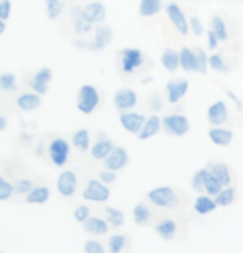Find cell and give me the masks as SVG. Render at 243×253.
<instances>
[{"instance_id": "6da1fadb", "label": "cell", "mask_w": 243, "mask_h": 253, "mask_svg": "<svg viewBox=\"0 0 243 253\" xmlns=\"http://www.w3.org/2000/svg\"><path fill=\"white\" fill-rule=\"evenodd\" d=\"M101 96L93 84H81L76 93V108L83 114H91L99 106Z\"/></svg>"}, {"instance_id": "7a4b0ae2", "label": "cell", "mask_w": 243, "mask_h": 253, "mask_svg": "<svg viewBox=\"0 0 243 253\" xmlns=\"http://www.w3.org/2000/svg\"><path fill=\"white\" fill-rule=\"evenodd\" d=\"M162 127H164V131L170 136L182 137L190 131V121L184 114L172 113V114L164 116V119H162Z\"/></svg>"}, {"instance_id": "3957f363", "label": "cell", "mask_w": 243, "mask_h": 253, "mask_svg": "<svg viewBox=\"0 0 243 253\" xmlns=\"http://www.w3.org/2000/svg\"><path fill=\"white\" fill-rule=\"evenodd\" d=\"M119 56H121V70L126 75H131L136 70H139L146 60L144 53L137 48H122L119 51Z\"/></svg>"}, {"instance_id": "277c9868", "label": "cell", "mask_w": 243, "mask_h": 253, "mask_svg": "<svg viewBox=\"0 0 243 253\" xmlns=\"http://www.w3.org/2000/svg\"><path fill=\"white\" fill-rule=\"evenodd\" d=\"M147 199L151 200L152 204L156 205V207H172L175 205V190L170 187V185H161V187H156L147 192Z\"/></svg>"}, {"instance_id": "5b68a950", "label": "cell", "mask_w": 243, "mask_h": 253, "mask_svg": "<svg viewBox=\"0 0 243 253\" xmlns=\"http://www.w3.org/2000/svg\"><path fill=\"white\" fill-rule=\"evenodd\" d=\"M165 12H167V17H169L170 23H172V27L175 28V32L182 37L189 35V30H190L189 20H187V17L184 15L182 8H180L175 2H170V3H167V7H165Z\"/></svg>"}, {"instance_id": "8992f818", "label": "cell", "mask_w": 243, "mask_h": 253, "mask_svg": "<svg viewBox=\"0 0 243 253\" xmlns=\"http://www.w3.org/2000/svg\"><path fill=\"white\" fill-rule=\"evenodd\" d=\"M51 80H53V71H51V68H48V66H43V68L37 70L35 75L32 76L30 88L37 94H40V96H45V94L48 93V86H50Z\"/></svg>"}, {"instance_id": "52a82bcc", "label": "cell", "mask_w": 243, "mask_h": 253, "mask_svg": "<svg viewBox=\"0 0 243 253\" xmlns=\"http://www.w3.org/2000/svg\"><path fill=\"white\" fill-rule=\"evenodd\" d=\"M111 195V190H109L104 182H99L96 179H91L86 184V189L83 190V199L89 200V202H106Z\"/></svg>"}, {"instance_id": "ba28073f", "label": "cell", "mask_w": 243, "mask_h": 253, "mask_svg": "<svg viewBox=\"0 0 243 253\" xmlns=\"http://www.w3.org/2000/svg\"><path fill=\"white\" fill-rule=\"evenodd\" d=\"M114 38V33H113V28L108 27V25H96L94 27V32H93V40L89 43L88 48L91 51H101L104 50L106 46L111 43Z\"/></svg>"}, {"instance_id": "9c48e42d", "label": "cell", "mask_w": 243, "mask_h": 253, "mask_svg": "<svg viewBox=\"0 0 243 253\" xmlns=\"http://www.w3.org/2000/svg\"><path fill=\"white\" fill-rule=\"evenodd\" d=\"M50 159L53 161L55 166H65L66 161H68L70 157V144L66 139H61V137H56V139L51 141L50 144Z\"/></svg>"}, {"instance_id": "30bf717a", "label": "cell", "mask_w": 243, "mask_h": 253, "mask_svg": "<svg viewBox=\"0 0 243 253\" xmlns=\"http://www.w3.org/2000/svg\"><path fill=\"white\" fill-rule=\"evenodd\" d=\"M70 18H71V23H73V30L76 35H89L91 32H94V25L86 18L81 7L71 8Z\"/></svg>"}, {"instance_id": "8fae6325", "label": "cell", "mask_w": 243, "mask_h": 253, "mask_svg": "<svg viewBox=\"0 0 243 253\" xmlns=\"http://www.w3.org/2000/svg\"><path fill=\"white\" fill-rule=\"evenodd\" d=\"M146 119L147 118L144 114H139V113L122 111L119 114V123H121V126L124 127L127 132H131V134H139L146 124Z\"/></svg>"}, {"instance_id": "7c38bea8", "label": "cell", "mask_w": 243, "mask_h": 253, "mask_svg": "<svg viewBox=\"0 0 243 253\" xmlns=\"http://www.w3.org/2000/svg\"><path fill=\"white\" fill-rule=\"evenodd\" d=\"M129 164V156H127V151L124 147H119V146H114L113 151L109 152L108 157L104 159V166L106 169H111V170H121Z\"/></svg>"}, {"instance_id": "4fadbf2b", "label": "cell", "mask_w": 243, "mask_h": 253, "mask_svg": "<svg viewBox=\"0 0 243 253\" xmlns=\"http://www.w3.org/2000/svg\"><path fill=\"white\" fill-rule=\"evenodd\" d=\"M56 187H58V192L61 197H73L76 192V187H78L76 174L73 170H63V172L58 175Z\"/></svg>"}, {"instance_id": "5bb4252c", "label": "cell", "mask_w": 243, "mask_h": 253, "mask_svg": "<svg viewBox=\"0 0 243 253\" xmlns=\"http://www.w3.org/2000/svg\"><path fill=\"white\" fill-rule=\"evenodd\" d=\"M137 104V94L131 88H121L114 94V106L118 111H129Z\"/></svg>"}, {"instance_id": "9a60e30c", "label": "cell", "mask_w": 243, "mask_h": 253, "mask_svg": "<svg viewBox=\"0 0 243 253\" xmlns=\"http://www.w3.org/2000/svg\"><path fill=\"white\" fill-rule=\"evenodd\" d=\"M167 89V98L170 103H179L185 94L189 91V81L185 78H177V80H170L165 84Z\"/></svg>"}, {"instance_id": "2e32d148", "label": "cell", "mask_w": 243, "mask_h": 253, "mask_svg": "<svg viewBox=\"0 0 243 253\" xmlns=\"http://www.w3.org/2000/svg\"><path fill=\"white\" fill-rule=\"evenodd\" d=\"M207 121L212 126H220L228 121V108L223 101L212 103L207 109Z\"/></svg>"}, {"instance_id": "e0dca14e", "label": "cell", "mask_w": 243, "mask_h": 253, "mask_svg": "<svg viewBox=\"0 0 243 253\" xmlns=\"http://www.w3.org/2000/svg\"><path fill=\"white\" fill-rule=\"evenodd\" d=\"M83 12L93 25H101L106 20V7L103 2H89L83 7Z\"/></svg>"}, {"instance_id": "ac0fdd59", "label": "cell", "mask_w": 243, "mask_h": 253, "mask_svg": "<svg viewBox=\"0 0 243 253\" xmlns=\"http://www.w3.org/2000/svg\"><path fill=\"white\" fill-rule=\"evenodd\" d=\"M208 137L210 141L213 142L215 146H222V147H227L232 144L233 141V132L230 129H225V127H220V126H212L208 129Z\"/></svg>"}, {"instance_id": "d6986e66", "label": "cell", "mask_w": 243, "mask_h": 253, "mask_svg": "<svg viewBox=\"0 0 243 253\" xmlns=\"http://www.w3.org/2000/svg\"><path fill=\"white\" fill-rule=\"evenodd\" d=\"M17 106L22 109V111H35L41 106V96L37 94L35 91L32 93H22L18 94L17 98Z\"/></svg>"}, {"instance_id": "ffe728a7", "label": "cell", "mask_w": 243, "mask_h": 253, "mask_svg": "<svg viewBox=\"0 0 243 253\" xmlns=\"http://www.w3.org/2000/svg\"><path fill=\"white\" fill-rule=\"evenodd\" d=\"M162 127V119L157 116V114H152V116H149L146 119V124L144 127H142V131L139 132V141H147L151 139V137H154L157 132L161 131Z\"/></svg>"}, {"instance_id": "44dd1931", "label": "cell", "mask_w": 243, "mask_h": 253, "mask_svg": "<svg viewBox=\"0 0 243 253\" xmlns=\"http://www.w3.org/2000/svg\"><path fill=\"white\" fill-rule=\"evenodd\" d=\"M207 169L215 175V179L223 185V187H228V185L232 184V180H233L232 170L227 164H223V162H217V164H210Z\"/></svg>"}, {"instance_id": "7402d4cb", "label": "cell", "mask_w": 243, "mask_h": 253, "mask_svg": "<svg viewBox=\"0 0 243 253\" xmlns=\"http://www.w3.org/2000/svg\"><path fill=\"white\" fill-rule=\"evenodd\" d=\"M180 56V68L187 73L197 71V56H195V50L189 48V46H182L179 51Z\"/></svg>"}, {"instance_id": "603a6c76", "label": "cell", "mask_w": 243, "mask_h": 253, "mask_svg": "<svg viewBox=\"0 0 243 253\" xmlns=\"http://www.w3.org/2000/svg\"><path fill=\"white\" fill-rule=\"evenodd\" d=\"M161 63L164 66L169 73H174L177 71V68L180 66V56H179V51H175L174 48H165L162 51V56H161Z\"/></svg>"}, {"instance_id": "cb8c5ba5", "label": "cell", "mask_w": 243, "mask_h": 253, "mask_svg": "<svg viewBox=\"0 0 243 253\" xmlns=\"http://www.w3.org/2000/svg\"><path fill=\"white\" fill-rule=\"evenodd\" d=\"M202 170V177H203V190H207L208 195H218L223 190V185L218 182L208 169H200Z\"/></svg>"}, {"instance_id": "d4e9b609", "label": "cell", "mask_w": 243, "mask_h": 253, "mask_svg": "<svg viewBox=\"0 0 243 253\" xmlns=\"http://www.w3.org/2000/svg\"><path fill=\"white\" fill-rule=\"evenodd\" d=\"M113 147H114V144L109 139H99V141H96V144H93V147H91V157L93 159H96V161H104L108 157V154L109 152L113 151Z\"/></svg>"}, {"instance_id": "484cf974", "label": "cell", "mask_w": 243, "mask_h": 253, "mask_svg": "<svg viewBox=\"0 0 243 253\" xmlns=\"http://www.w3.org/2000/svg\"><path fill=\"white\" fill-rule=\"evenodd\" d=\"M50 199V189L46 185H37L32 189V192L27 194V204H45Z\"/></svg>"}, {"instance_id": "4316f807", "label": "cell", "mask_w": 243, "mask_h": 253, "mask_svg": "<svg viewBox=\"0 0 243 253\" xmlns=\"http://www.w3.org/2000/svg\"><path fill=\"white\" fill-rule=\"evenodd\" d=\"M83 227L88 233H94V235H104V233H108L109 230L108 222L98 217H89L88 220L83 223Z\"/></svg>"}, {"instance_id": "83f0119b", "label": "cell", "mask_w": 243, "mask_h": 253, "mask_svg": "<svg viewBox=\"0 0 243 253\" xmlns=\"http://www.w3.org/2000/svg\"><path fill=\"white\" fill-rule=\"evenodd\" d=\"M161 10H162V0H141L139 2L141 17H154Z\"/></svg>"}, {"instance_id": "f1b7e54d", "label": "cell", "mask_w": 243, "mask_h": 253, "mask_svg": "<svg viewBox=\"0 0 243 253\" xmlns=\"http://www.w3.org/2000/svg\"><path fill=\"white\" fill-rule=\"evenodd\" d=\"M217 207H218V205H217L215 200H212L210 197H207V195H200V197H197V200H195V204H194L195 212L200 213V215L210 213Z\"/></svg>"}, {"instance_id": "f546056e", "label": "cell", "mask_w": 243, "mask_h": 253, "mask_svg": "<svg viewBox=\"0 0 243 253\" xmlns=\"http://www.w3.org/2000/svg\"><path fill=\"white\" fill-rule=\"evenodd\" d=\"M65 10L63 0H45V13L48 20H58Z\"/></svg>"}, {"instance_id": "4dcf8cb0", "label": "cell", "mask_w": 243, "mask_h": 253, "mask_svg": "<svg viewBox=\"0 0 243 253\" xmlns=\"http://www.w3.org/2000/svg\"><path fill=\"white\" fill-rule=\"evenodd\" d=\"M156 232H157V235L162 237L164 240H170V238H174L175 232H177V223L174 220H162L157 223Z\"/></svg>"}, {"instance_id": "1f68e13d", "label": "cell", "mask_w": 243, "mask_h": 253, "mask_svg": "<svg viewBox=\"0 0 243 253\" xmlns=\"http://www.w3.org/2000/svg\"><path fill=\"white\" fill-rule=\"evenodd\" d=\"M235 199H237V190L232 185H228L227 189H223L220 194L215 195V202L218 207H228V205L235 202Z\"/></svg>"}, {"instance_id": "d6a6232c", "label": "cell", "mask_w": 243, "mask_h": 253, "mask_svg": "<svg viewBox=\"0 0 243 253\" xmlns=\"http://www.w3.org/2000/svg\"><path fill=\"white\" fill-rule=\"evenodd\" d=\"M132 215H134V222L137 225H147L151 220V210L146 204H137L134 210H132Z\"/></svg>"}, {"instance_id": "836d02e7", "label": "cell", "mask_w": 243, "mask_h": 253, "mask_svg": "<svg viewBox=\"0 0 243 253\" xmlns=\"http://www.w3.org/2000/svg\"><path fill=\"white\" fill-rule=\"evenodd\" d=\"M73 146L81 152H86L89 149V131L78 129L73 134Z\"/></svg>"}, {"instance_id": "e575fe53", "label": "cell", "mask_w": 243, "mask_h": 253, "mask_svg": "<svg viewBox=\"0 0 243 253\" xmlns=\"http://www.w3.org/2000/svg\"><path fill=\"white\" fill-rule=\"evenodd\" d=\"M17 76L15 73H10V71H7V73H2L0 75V89L5 93H13L17 89Z\"/></svg>"}, {"instance_id": "d590c367", "label": "cell", "mask_w": 243, "mask_h": 253, "mask_svg": "<svg viewBox=\"0 0 243 253\" xmlns=\"http://www.w3.org/2000/svg\"><path fill=\"white\" fill-rule=\"evenodd\" d=\"M212 30L215 32V35L218 37L220 42H227L228 40V28L225 20L220 15H215L212 18Z\"/></svg>"}, {"instance_id": "8d00e7d4", "label": "cell", "mask_w": 243, "mask_h": 253, "mask_svg": "<svg viewBox=\"0 0 243 253\" xmlns=\"http://www.w3.org/2000/svg\"><path fill=\"white\" fill-rule=\"evenodd\" d=\"M208 68H212L215 73H228V65L222 58V55L217 53L208 56Z\"/></svg>"}, {"instance_id": "74e56055", "label": "cell", "mask_w": 243, "mask_h": 253, "mask_svg": "<svg viewBox=\"0 0 243 253\" xmlns=\"http://www.w3.org/2000/svg\"><path fill=\"white\" fill-rule=\"evenodd\" d=\"M104 213H106V218H108V222L111 223V225H114V227H122V225H124V213H122L121 210L108 207L106 210H104Z\"/></svg>"}, {"instance_id": "f35d334b", "label": "cell", "mask_w": 243, "mask_h": 253, "mask_svg": "<svg viewBox=\"0 0 243 253\" xmlns=\"http://www.w3.org/2000/svg\"><path fill=\"white\" fill-rule=\"evenodd\" d=\"M195 56H197V73L205 75L208 68V56L205 53V50L195 48Z\"/></svg>"}, {"instance_id": "ab89813d", "label": "cell", "mask_w": 243, "mask_h": 253, "mask_svg": "<svg viewBox=\"0 0 243 253\" xmlns=\"http://www.w3.org/2000/svg\"><path fill=\"white\" fill-rule=\"evenodd\" d=\"M33 189V182L30 179H20L13 184V192L18 194V195H23V194H28L32 192Z\"/></svg>"}, {"instance_id": "60d3db41", "label": "cell", "mask_w": 243, "mask_h": 253, "mask_svg": "<svg viewBox=\"0 0 243 253\" xmlns=\"http://www.w3.org/2000/svg\"><path fill=\"white\" fill-rule=\"evenodd\" d=\"M126 245V237L124 235H113L109 238V252L119 253Z\"/></svg>"}, {"instance_id": "b9f144b4", "label": "cell", "mask_w": 243, "mask_h": 253, "mask_svg": "<svg viewBox=\"0 0 243 253\" xmlns=\"http://www.w3.org/2000/svg\"><path fill=\"white\" fill-rule=\"evenodd\" d=\"M13 194H15L13 192V184H10L0 175V200H8Z\"/></svg>"}, {"instance_id": "7bdbcfd3", "label": "cell", "mask_w": 243, "mask_h": 253, "mask_svg": "<svg viewBox=\"0 0 243 253\" xmlns=\"http://www.w3.org/2000/svg\"><path fill=\"white\" fill-rule=\"evenodd\" d=\"M189 27H190V32H192L195 37H202L203 33H207L205 28H203V23L200 22V18L195 17V15H192L189 18Z\"/></svg>"}, {"instance_id": "ee69618b", "label": "cell", "mask_w": 243, "mask_h": 253, "mask_svg": "<svg viewBox=\"0 0 243 253\" xmlns=\"http://www.w3.org/2000/svg\"><path fill=\"white\" fill-rule=\"evenodd\" d=\"M75 220L80 223H84L89 218V207L88 205H80V207L75 209Z\"/></svg>"}, {"instance_id": "f6af8a7d", "label": "cell", "mask_w": 243, "mask_h": 253, "mask_svg": "<svg viewBox=\"0 0 243 253\" xmlns=\"http://www.w3.org/2000/svg\"><path fill=\"white\" fill-rule=\"evenodd\" d=\"M12 13V2L10 0H0V18L7 22Z\"/></svg>"}, {"instance_id": "bcb514c9", "label": "cell", "mask_w": 243, "mask_h": 253, "mask_svg": "<svg viewBox=\"0 0 243 253\" xmlns=\"http://www.w3.org/2000/svg\"><path fill=\"white\" fill-rule=\"evenodd\" d=\"M84 253H104V247L96 240H88L84 243Z\"/></svg>"}, {"instance_id": "7dc6e473", "label": "cell", "mask_w": 243, "mask_h": 253, "mask_svg": "<svg viewBox=\"0 0 243 253\" xmlns=\"http://www.w3.org/2000/svg\"><path fill=\"white\" fill-rule=\"evenodd\" d=\"M99 179H101V182H104V184H113L114 180H116V170L104 169L99 172Z\"/></svg>"}, {"instance_id": "c3c4849f", "label": "cell", "mask_w": 243, "mask_h": 253, "mask_svg": "<svg viewBox=\"0 0 243 253\" xmlns=\"http://www.w3.org/2000/svg\"><path fill=\"white\" fill-rule=\"evenodd\" d=\"M192 189L195 192H202L203 189V177H202V170H197L192 177Z\"/></svg>"}, {"instance_id": "681fc988", "label": "cell", "mask_w": 243, "mask_h": 253, "mask_svg": "<svg viewBox=\"0 0 243 253\" xmlns=\"http://www.w3.org/2000/svg\"><path fill=\"white\" fill-rule=\"evenodd\" d=\"M218 42H220V40H218V37L215 35V32H213L212 28H210V30L207 32V45H208V50H212V51L215 50L217 46H218Z\"/></svg>"}, {"instance_id": "f907efd6", "label": "cell", "mask_w": 243, "mask_h": 253, "mask_svg": "<svg viewBox=\"0 0 243 253\" xmlns=\"http://www.w3.org/2000/svg\"><path fill=\"white\" fill-rule=\"evenodd\" d=\"M162 106V103H161V98H151V108L154 109V111H159Z\"/></svg>"}, {"instance_id": "816d5d0a", "label": "cell", "mask_w": 243, "mask_h": 253, "mask_svg": "<svg viewBox=\"0 0 243 253\" xmlns=\"http://www.w3.org/2000/svg\"><path fill=\"white\" fill-rule=\"evenodd\" d=\"M7 124H8L7 118H5V116H0V132L7 129Z\"/></svg>"}, {"instance_id": "f5cc1de1", "label": "cell", "mask_w": 243, "mask_h": 253, "mask_svg": "<svg viewBox=\"0 0 243 253\" xmlns=\"http://www.w3.org/2000/svg\"><path fill=\"white\" fill-rule=\"evenodd\" d=\"M5 30H7V22H3L2 18H0V37L5 33Z\"/></svg>"}, {"instance_id": "db71d44e", "label": "cell", "mask_w": 243, "mask_h": 253, "mask_svg": "<svg viewBox=\"0 0 243 253\" xmlns=\"http://www.w3.org/2000/svg\"><path fill=\"white\" fill-rule=\"evenodd\" d=\"M0 253H2V252H0Z\"/></svg>"}, {"instance_id": "11a10c76", "label": "cell", "mask_w": 243, "mask_h": 253, "mask_svg": "<svg viewBox=\"0 0 243 253\" xmlns=\"http://www.w3.org/2000/svg\"><path fill=\"white\" fill-rule=\"evenodd\" d=\"M242 2H243V0H242Z\"/></svg>"}]
</instances>
